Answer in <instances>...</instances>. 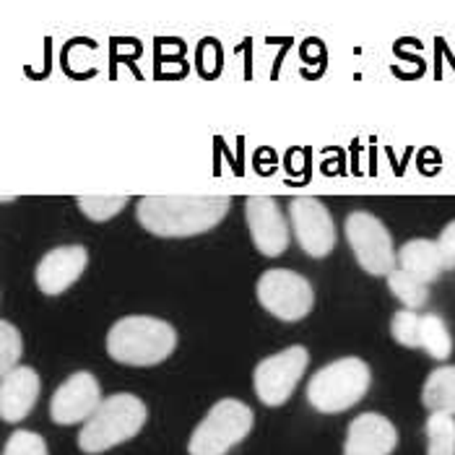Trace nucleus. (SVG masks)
<instances>
[{"instance_id":"16","label":"nucleus","mask_w":455,"mask_h":455,"mask_svg":"<svg viewBox=\"0 0 455 455\" xmlns=\"http://www.w3.org/2000/svg\"><path fill=\"white\" fill-rule=\"evenodd\" d=\"M421 401L432 414L455 417V364L437 367L421 387Z\"/></svg>"},{"instance_id":"22","label":"nucleus","mask_w":455,"mask_h":455,"mask_svg":"<svg viewBox=\"0 0 455 455\" xmlns=\"http://www.w3.org/2000/svg\"><path fill=\"white\" fill-rule=\"evenodd\" d=\"M419 325L421 315L414 310H398L390 320V333L401 347L419 349Z\"/></svg>"},{"instance_id":"19","label":"nucleus","mask_w":455,"mask_h":455,"mask_svg":"<svg viewBox=\"0 0 455 455\" xmlns=\"http://www.w3.org/2000/svg\"><path fill=\"white\" fill-rule=\"evenodd\" d=\"M427 455H455V417L451 414H429L424 424Z\"/></svg>"},{"instance_id":"12","label":"nucleus","mask_w":455,"mask_h":455,"mask_svg":"<svg viewBox=\"0 0 455 455\" xmlns=\"http://www.w3.org/2000/svg\"><path fill=\"white\" fill-rule=\"evenodd\" d=\"M86 263H89L86 247H55V250H50V252L39 260V266H36V286H39L44 294L58 297V294H63V291L68 289L70 283H76V281L81 279Z\"/></svg>"},{"instance_id":"8","label":"nucleus","mask_w":455,"mask_h":455,"mask_svg":"<svg viewBox=\"0 0 455 455\" xmlns=\"http://www.w3.org/2000/svg\"><path fill=\"white\" fill-rule=\"evenodd\" d=\"M310 364V354L305 347H289L279 351L274 356H266L258 367H255V393L266 406H283L297 383L302 380L305 370Z\"/></svg>"},{"instance_id":"1","label":"nucleus","mask_w":455,"mask_h":455,"mask_svg":"<svg viewBox=\"0 0 455 455\" xmlns=\"http://www.w3.org/2000/svg\"><path fill=\"white\" fill-rule=\"evenodd\" d=\"M229 206V196H146L136 206V219L156 237H193L213 229Z\"/></svg>"},{"instance_id":"20","label":"nucleus","mask_w":455,"mask_h":455,"mask_svg":"<svg viewBox=\"0 0 455 455\" xmlns=\"http://www.w3.org/2000/svg\"><path fill=\"white\" fill-rule=\"evenodd\" d=\"M131 204L128 196H76V206L92 221H107Z\"/></svg>"},{"instance_id":"21","label":"nucleus","mask_w":455,"mask_h":455,"mask_svg":"<svg viewBox=\"0 0 455 455\" xmlns=\"http://www.w3.org/2000/svg\"><path fill=\"white\" fill-rule=\"evenodd\" d=\"M21 333L16 325H11L8 320L0 323V372H11L19 367V359H21Z\"/></svg>"},{"instance_id":"10","label":"nucleus","mask_w":455,"mask_h":455,"mask_svg":"<svg viewBox=\"0 0 455 455\" xmlns=\"http://www.w3.org/2000/svg\"><path fill=\"white\" fill-rule=\"evenodd\" d=\"M102 387L100 380L92 375V372H73L63 386L52 393V401H50V419L55 424H78V421H86L94 417V411L102 406Z\"/></svg>"},{"instance_id":"6","label":"nucleus","mask_w":455,"mask_h":455,"mask_svg":"<svg viewBox=\"0 0 455 455\" xmlns=\"http://www.w3.org/2000/svg\"><path fill=\"white\" fill-rule=\"evenodd\" d=\"M255 294H258V302L283 323H297V320L307 317L315 305L313 283L286 268L266 271L258 279Z\"/></svg>"},{"instance_id":"17","label":"nucleus","mask_w":455,"mask_h":455,"mask_svg":"<svg viewBox=\"0 0 455 455\" xmlns=\"http://www.w3.org/2000/svg\"><path fill=\"white\" fill-rule=\"evenodd\" d=\"M419 349L427 351L437 362H445L453 354V336H451L445 320L437 313H424L421 315Z\"/></svg>"},{"instance_id":"15","label":"nucleus","mask_w":455,"mask_h":455,"mask_svg":"<svg viewBox=\"0 0 455 455\" xmlns=\"http://www.w3.org/2000/svg\"><path fill=\"white\" fill-rule=\"evenodd\" d=\"M398 268L409 271L411 276H417L424 283L437 281L440 274L445 271L443 255L437 250V243H432V240H409L398 250Z\"/></svg>"},{"instance_id":"23","label":"nucleus","mask_w":455,"mask_h":455,"mask_svg":"<svg viewBox=\"0 0 455 455\" xmlns=\"http://www.w3.org/2000/svg\"><path fill=\"white\" fill-rule=\"evenodd\" d=\"M3 455H47V443L42 440V435L29 432V429H16L5 445Z\"/></svg>"},{"instance_id":"4","label":"nucleus","mask_w":455,"mask_h":455,"mask_svg":"<svg viewBox=\"0 0 455 455\" xmlns=\"http://www.w3.org/2000/svg\"><path fill=\"white\" fill-rule=\"evenodd\" d=\"M372 383V372L364 359L359 356H344L323 370L307 383V401L320 414H341L351 406H356Z\"/></svg>"},{"instance_id":"18","label":"nucleus","mask_w":455,"mask_h":455,"mask_svg":"<svg viewBox=\"0 0 455 455\" xmlns=\"http://www.w3.org/2000/svg\"><path fill=\"white\" fill-rule=\"evenodd\" d=\"M387 289L403 302L406 310H421L429 299V283H424L417 276H411L409 271L403 268H395L390 276H387Z\"/></svg>"},{"instance_id":"7","label":"nucleus","mask_w":455,"mask_h":455,"mask_svg":"<svg viewBox=\"0 0 455 455\" xmlns=\"http://www.w3.org/2000/svg\"><path fill=\"white\" fill-rule=\"evenodd\" d=\"M347 240L356 255V263L370 276H390L398 263V252L393 250V237L386 224L367 213L354 211L347 216Z\"/></svg>"},{"instance_id":"24","label":"nucleus","mask_w":455,"mask_h":455,"mask_svg":"<svg viewBox=\"0 0 455 455\" xmlns=\"http://www.w3.org/2000/svg\"><path fill=\"white\" fill-rule=\"evenodd\" d=\"M437 250H440V255H443L445 271H455V219L440 232V237H437Z\"/></svg>"},{"instance_id":"9","label":"nucleus","mask_w":455,"mask_h":455,"mask_svg":"<svg viewBox=\"0 0 455 455\" xmlns=\"http://www.w3.org/2000/svg\"><path fill=\"white\" fill-rule=\"evenodd\" d=\"M289 219H291V229L297 235V243L310 258H325L336 247L333 219L317 198H310V196L291 198Z\"/></svg>"},{"instance_id":"13","label":"nucleus","mask_w":455,"mask_h":455,"mask_svg":"<svg viewBox=\"0 0 455 455\" xmlns=\"http://www.w3.org/2000/svg\"><path fill=\"white\" fill-rule=\"evenodd\" d=\"M398 445V432L387 417L367 411L351 419L344 455H390Z\"/></svg>"},{"instance_id":"14","label":"nucleus","mask_w":455,"mask_h":455,"mask_svg":"<svg viewBox=\"0 0 455 455\" xmlns=\"http://www.w3.org/2000/svg\"><path fill=\"white\" fill-rule=\"evenodd\" d=\"M39 398V375L32 367H16L0 380V417L8 424L27 419Z\"/></svg>"},{"instance_id":"3","label":"nucleus","mask_w":455,"mask_h":455,"mask_svg":"<svg viewBox=\"0 0 455 455\" xmlns=\"http://www.w3.org/2000/svg\"><path fill=\"white\" fill-rule=\"evenodd\" d=\"M146 424V403L133 393H117L102 401L94 417L78 432V448L89 455L112 451L120 443L136 437Z\"/></svg>"},{"instance_id":"2","label":"nucleus","mask_w":455,"mask_h":455,"mask_svg":"<svg viewBox=\"0 0 455 455\" xmlns=\"http://www.w3.org/2000/svg\"><path fill=\"white\" fill-rule=\"evenodd\" d=\"M177 347L175 328L159 317L128 315L107 333V351L115 362L128 367L162 364Z\"/></svg>"},{"instance_id":"11","label":"nucleus","mask_w":455,"mask_h":455,"mask_svg":"<svg viewBox=\"0 0 455 455\" xmlns=\"http://www.w3.org/2000/svg\"><path fill=\"white\" fill-rule=\"evenodd\" d=\"M245 219L255 247L266 258H279L289 247V227L281 213L276 198L271 196H250L245 201Z\"/></svg>"},{"instance_id":"5","label":"nucleus","mask_w":455,"mask_h":455,"mask_svg":"<svg viewBox=\"0 0 455 455\" xmlns=\"http://www.w3.org/2000/svg\"><path fill=\"white\" fill-rule=\"evenodd\" d=\"M252 429V409L240 398H221L213 403L188 443L190 455H227Z\"/></svg>"}]
</instances>
